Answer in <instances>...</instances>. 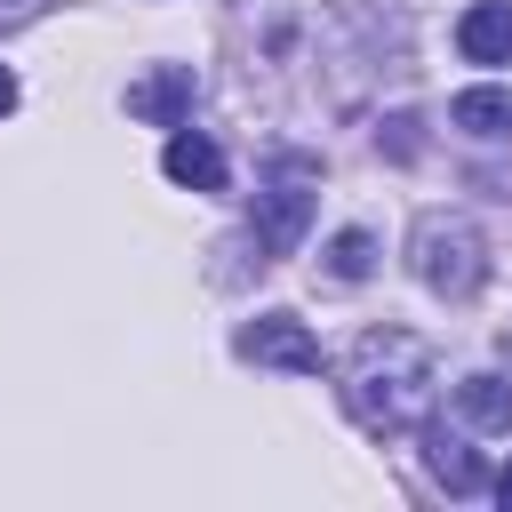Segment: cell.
<instances>
[{"instance_id": "obj_2", "label": "cell", "mask_w": 512, "mask_h": 512, "mask_svg": "<svg viewBox=\"0 0 512 512\" xmlns=\"http://www.w3.org/2000/svg\"><path fill=\"white\" fill-rule=\"evenodd\" d=\"M408 264H416V280L432 288V296H480V280H488V240L464 224V216H424L416 224V240H408Z\"/></svg>"}, {"instance_id": "obj_9", "label": "cell", "mask_w": 512, "mask_h": 512, "mask_svg": "<svg viewBox=\"0 0 512 512\" xmlns=\"http://www.w3.org/2000/svg\"><path fill=\"white\" fill-rule=\"evenodd\" d=\"M448 120H456L464 136H512V88H464V96L448 104Z\"/></svg>"}, {"instance_id": "obj_11", "label": "cell", "mask_w": 512, "mask_h": 512, "mask_svg": "<svg viewBox=\"0 0 512 512\" xmlns=\"http://www.w3.org/2000/svg\"><path fill=\"white\" fill-rule=\"evenodd\" d=\"M368 264H376V240L368 232H336L328 240V272L336 280H368Z\"/></svg>"}, {"instance_id": "obj_4", "label": "cell", "mask_w": 512, "mask_h": 512, "mask_svg": "<svg viewBox=\"0 0 512 512\" xmlns=\"http://www.w3.org/2000/svg\"><path fill=\"white\" fill-rule=\"evenodd\" d=\"M240 352L264 360V368H288V376H320V344L304 336L296 312H256V320L240 328Z\"/></svg>"}, {"instance_id": "obj_13", "label": "cell", "mask_w": 512, "mask_h": 512, "mask_svg": "<svg viewBox=\"0 0 512 512\" xmlns=\"http://www.w3.org/2000/svg\"><path fill=\"white\" fill-rule=\"evenodd\" d=\"M8 104H16V72L0 64V112H8Z\"/></svg>"}, {"instance_id": "obj_1", "label": "cell", "mask_w": 512, "mask_h": 512, "mask_svg": "<svg viewBox=\"0 0 512 512\" xmlns=\"http://www.w3.org/2000/svg\"><path fill=\"white\" fill-rule=\"evenodd\" d=\"M336 392H344V408H352L360 432H376V440L408 432V424L432 408V352H424V336H408V328H368V336L344 352Z\"/></svg>"}, {"instance_id": "obj_14", "label": "cell", "mask_w": 512, "mask_h": 512, "mask_svg": "<svg viewBox=\"0 0 512 512\" xmlns=\"http://www.w3.org/2000/svg\"><path fill=\"white\" fill-rule=\"evenodd\" d=\"M496 496H504V512H512V464H504V472H496Z\"/></svg>"}, {"instance_id": "obj_6", "label": "cell", "mask_w": 512, "mask_h": 512, "mask_svg": "<svg viewBox=\"0 0 512 512\" xmlns=\"http://www.w3.org/2000/svg\"><path fill=\"white\" fill-rule=\"evenodd\" d=\"M456 48H464L472 64H512V8H504V0H480V8H464V24H456Z\"/></svg>"}, {"instance_id": "obj_12", "label": "cell", "mask_w": 512, "mask_h": 512, "mask_svg": "<svg viewBox=\"0 0 512 512\" xmlns=\"http://www.w3.org/2000/svg\"><path fill=\"white\" fill-rule=\"evenodd\" d=\"M48 0H0V32H16V24H32Z\"/></svg>"}, {"instance_id": "obj_5", "label": "cell", "mask_w": 512, "mask_h": 512, "mask_svg": "<svg viewBox=\"0 0 512 512\" xmlns=\"http://www.w3.org/2000/svg\"><path fill=\"white\" fill-rule=\"evenodd\" d=\"M128 112L152 128H176L192 112V64H152L144 80H128Z\"/></svg>"}, {"instance_id": "obj_8", "label": "cell", "mask_w": 512, "mask_h": 512, "mask_svg": "<svg viewBox=\"0 0 512 512\" xmlns=\"http://www.w3.org/2000/svg\"><path fill=\"white\" fill-rule=\"evenodd\" d=\"M424 464H432V480L448 488V496H480V456L464 448V440H448V432H424Z\"/></svg>"}, {"instance_id": "obj_10", "label": "cell", "mask_w": 512, "mask_h": 512, "mask_svg": "<svg viewBox=\"0 0 512 512\" xmlns=\"http://www.w3.org/2000/svg\"><path fill=\"white\" fill-rule=\"evenodd\" d=\"M456 408H464L480 432H512V384H504V376H464V384H456Z\"/></svg>"}, {"instance_id": "obj_3", "label": "cell", "mask_w": 512, "mask_h": 512, "mask_svg": "<svg viewBox=\"0 0 512 512\" xmlns=\"http://www.w3.org/2000/svg\"><path fill=\"white\" fill-rule=\"evenodd\" d=\"M312 184H320V160H304V152H280V160H272L264 200H256V248H264V256H288V248L304 240Z\"/></svg>"}, {"instance_id": "obj_7", "label": "cell", "mask_w": 512, "mask_h": 512, "mask_svg": "<svg viewBox=\"0 0 512 512\" xmlns=\"http://www.w3.org/2000/svg\"><path fill=\"white\" fill-rule=\"evenodd\" d=\"M160 168H168L176 184H192V192H224V152H216L208 136H168Z\"/></svg>"}]
</instances>
